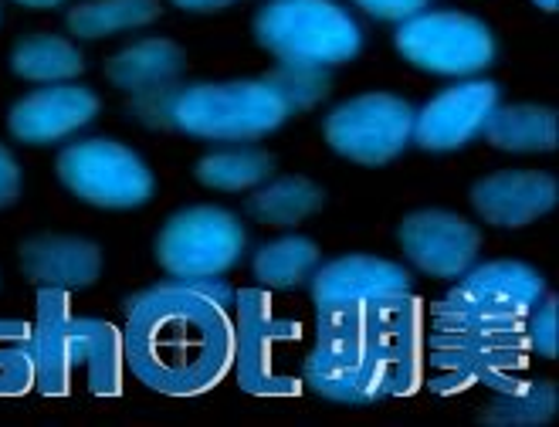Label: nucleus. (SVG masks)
Listing matches in <instances>:
<instances>
[{
    "instance_id": "1",
    "label": "nucleus",
    "mask_w": 559,
    "mask_h": 427,
    "mask_svg": "<svg viewBox=\"0 0 559 427\" xmlns=\"http://www.w3.org/2000/svg\"><path fill=\"white\" fill-rule=\"evenodd\" d=\"M122 356L140 383L197 398L235 364V288L217 278H174L126 306Z\"/></svg>"
},
{
    "instance_id": "2",
    "label": "nucleus",
    "mask_w": 559,
    "mask_h": 427,
    "mask_svg": "<svg viewBox=\"0 0 559 427\" xmlns=\"http://www.w3.org/2000/svg\"><path fill=\"white\" fill-rule=\"evenodd\" d=\"M31 353H35V383L48 398L72 393L79 370L88 373V390L95 398L122 393V333L103 319L72 316L64 288H41Z\"/></svg>"
},
{
    "instance_id": "3",
    "label": "nucleus",
    "mask_w": 559,
    "mask_h": 427,
    "mask_svg": "<svg viewBox=\"0 0 559 427\" xmlns=\"http://www.w3.org/2000/svg\"><path fill=\"white\" fill-rule=\"evenodd\" d=\"M380 309L383 303L364 312L319 316L316 343L302 364V380L319 398L364 407L393 393V353Z\"/></svg>"
},
{
    "instance_id": "4",
    "label": "nucleus",
    "mask_w": 559,
    "mask_h": 427,
    "mask_svg": "<svg viewBox=\"0 0 559 427\" xmlns=\"http://www.w3.org/2000/svg\"><path fill=\"white\" fill-rule=\"evenodd\" d=\"M525 325H431L424 383L435 393L496 390L525 373Z\"/></svg>"
},
{
    "instance_id": "5",
    "label": "nucleus",
    "mask_w": 559,
    "mask_h": 427,
    "mask_svg": "<svg viewBox=\"0 0 559 427\" xmlns=\"http://www.w3.org/2000/svg\"><path fill=\"white\" fill-rule=\"evenodd\" d=\"M285 119L288 109L265 79L201 82L177 88L174 98V129L211 143H251L275 133Z\"/></svg>"
},
{
    "instance_id": "6",
    "label": "nucleus",
    "mask_w": 559,
    "mask_h": 427,
    "mask_svg": "<svg viewBox=\"0 0 559 427\" xmlns=\"http://www.w3.org/2000/svg\"><path fill=\"white\" fill-rule=\"evenodd\" d=\"M258 45L278 61L343 64L364 48V31L333 0H269L254 17Z\"/></svg>"
},
{
    "instance_id": "7",
    "label": "nucleus",
    "mask_w": 559,
    "mask_h": 427,
    "mask_svg": "<svg viewBox=\"0 0 559 427\" xmlns=\"http://www.w3.org/2000/svg\"><path fill=\"white\" fill-rule=\"evenodd\" d=\"M543 295V275L525 261H488L468 269L431 309V325H525Z\"/></svg>"
},
{
    "instance_id": "8",
    "label": "nucleus",
    "mask_w": 559,
    "mask_h": 427,
    "mask_svg": "<svg viewBox=\"0 0 559 427\" xmlns=\"http://www.w3.org/2000/svg\"><path fill=\"white\" fill-rule=\"evenodd\" d=\"M235 364L241 390L254 398H295L299 377L288 373L282 353L299 343V322L275 316L269 292L241 288L235 295Z\"/></svg>"
},
{
    "instance_id": "9",
    "label": "nucleus",
    "mask_w": 559,
    "mask_h": 427,
    "mask_svg": "<svg viewBox=\"0 0 559 427\" xmlns=\"http://www.w3.org/2000/svg\"><path fill=\"white\" fill-rule=\"evenodd\" d=\"M58 180L79 201L103 211L143 207L156 180L146 163L116 140H82L58 153Z\"/></svg>"
},
{
    "instance_id": "10",
    "label": "nucleus",
    "mask_w": 559,
    "mask_h": 427,
    "mask_svg": "<svg viewBox=\"0 0 559 427\" xmlns=\"http://www.w3.org/2000/svg\"><path fill=\"white\" fill-rule=\"evenodd\" d=\"M241 221L211 204L177 211L156 238V261L174 278H217L245 254Z\"/></svg>"
},
{
    "instance_id": "11",
    "label": "nucleus",
    "mask_w": 559,
    "mask_h": 427,
    "mask_svg": "<svg viewBox=\"0 0 559 427\" xmlns=\"http://www.w3.org/2000/svg\"><path fill=\"white\" fill-rule=\"evenodd\" d=\"M397 51L431 75H478L496 61L491 31L462 11H420L397 27Z\"/></svg>"
},
{
    "instance_id": "12",
    "label": "nucleus",
    "mask_w": 559,
    "mask_h": 427,
    "mask_svg": "<svg viewBox=\"0 0 559 427\" xmlns=\"http://www.w3.org/2000/svg\"><path fill=\"white\" fill-rule=\"evenodd\" d=\"M322 133L340 156L364 167H383L407 150L414 137V109L401 95L364 92L329 112Z\"/></svg>"
},
{
    "instance_id": "13",
    "label": "nucleus",
    "mask_w": 559,
    "mask_h": 427,
    "mask_svg": "<svg viewBox=\"0 0 559 427\" xmlns=\"http://www.w3.org/2000/svg\"><path fill=\"white\" fill-rule=\"evenodd\" d=\"M411 292L407 269L373 254H346L312 272V303L319 316L364 312Z\"/></svg>"
},
{
    "instance_id": "14",
    "label": "nucleus",
    "mask_w": 559,
    "mask_h": 427,
    "mask_svg": "<svg viewBox=\"0 0 559 427\" xmlns=\"http://www.w3.org/2000/svg\"><path fill=\"white\" fill-rule=\"evenodd\" d=\"M401 248L431 278H462L481 251V232L451 211H414L401 221Z\"/></svg>"
},
{
    "instance_id": "15",
    "label": "nucleus",
    "mask_w": 559,
    "mask_h": 427,
    "mask_svg": "<svg viewBox=\"0 0 559 427\" xmlns=\"http://www.w3.org/2000/svg\"><path fill=\"white\" fill-rule=\"evenodd\" d=\"M499 106V88L491 82H462L438 92L420 112H414V143L431 153H451L472 143L491 109Z\"/></svg>"
},
{
    "instance_id": "16",
    "label": "nucleus",
    "mask_w": 559,
    "mask_h": 427,
    "mask_svg": "<svg viewBox=\"0 0 559 427\" xmlns=\"http://www.w3.org/2000/svg\"><path fill=\"white\" fill-rule=\"evenodd\" d=\"M98 116V98L85 85L58 82L24 95L8 116L11 137L27 146H48L69 140Z\"/></svg>"
},
{
    "instance_id": "17",
    "label": "nucleus",
    "mask_w": 559,
    "mask_h": 427,
    "mask_svg": "<svg viewBox=\"0 0 559 427\" xmlns=\"http://www.w3.org/2000/svg\"><path fill=\"white\" fill-rule=\"evenodd\" d=\"M556 177L543 170H499L472 187V207L496 227H525L556 207Z\"/></svg>"
},
{
    "instance_id": "18",
    "label": "nucleus",
    "mask_w": 559,
    "mask_h": 427,
    "mask_svg": "<svg viewBox=\"0 0 559 427\" xmlns=\"http://www.w3.org/2000/svg\"><path fill=\"white\" fill-rule=\"evenodd\" d=\"M21 269L41 288H88L103 275V251L98 245L72 235H38L24 241Z\"/></svg>"
},
{
    "instance_id": "19",
    "label": "nucleus",
    "mask_w": 559,
    "mask_h": 427,
    "mask_svg": "<svg viewBox=\"0 0 559 427\" xmlns=\"http://www.w3.org/2000/svg\"><path fill=\"white\" fill-rule=\"evenodd\" d=\"M187 64V55L177 41L170 38H143L136 45L122 48L109 61V82L129 95H143L156 88H170L177 85L180 72Z\"/></svg>"
},
{
    "instance_id": "20",
    "label": "nucleus",
    "mask_w": 559,
    "mask_h": 427,
    "mask_svg": "<svg viewBox=\"0 0 559 427\" xmlns=\"http://www.w3.org/2000/svg\"><path fill=\"white\" fill-rule=\"evenodd\" d=\"M481 137L506 153H552L556 112L546 106H496L481 126Z\"/></svg>"
},
{
    "instance_id": "21",
    "label": "nucleus",
    "mask_w": 559,
    "mask_h": 427,
    "mask_svg": "<svg viewBox=\"0 0 559 427\" xmlns=\"http://www.w3.org/2000/svg\"><path fill=\"white\" fill-rule=\"evenodd\" d=\"M11 69H14L17 79L41 82V85H58V82H72L75 75H82L85 58L69 38L31 35V38H21L14 45Z\"/></svg>"
},
{
    "instance_id": "22",
    "label": "nucleus",
    "mask_w": 559,
    "mask_h": 427,
    "mask_svg": "<svg viewBox=\"0 0 559 427\" xmlns=\"http://www.w3.org/2000/svg\"><path fill=\"white\" fill-rule=\"evenodd\" d=\"M496 398L481 411L485 424L499 427H533L546 424L556 414V387L549 380H525L515 377L502 387L491 390Z\"/></svg>"
},
{
    "instance_id": "23",
    "label": "nucleus",
    "mask_w": 559,
    "mask_h": 427,
    "mask_svg": "<svg viewBox=\"0 0 559 427\" xmlns=\"http://www.w3.org/2000/svg\"><path fill=\"white\" fill-rule=\"evenodd\" d=\"M322 207V190L309 177H278L254 190L248 214L269 227H295Z\"/></svg>"
},
{
    "instance_id": "24",
    "label": "nucleus",
    "mask_w": 559,
    "mask_h": 427,
    "mask_svg": "<svg viewBox=\"0 0 559 427\" xmlns=\"http://www.w3.org/2000/svg\"><path fill=\"white\" fill-rule=\"evenodd\" d=\"M197 180L221 193H245L272 177V156L254 146H231L207 153L197 163Z\"/></svg>"
},
{
    "instance_id": "25",
    "label": "nucleus",
    "mask_w": 559,
    "mask_h": 427,
    "mask_svg": "<svg viewBox=\"0 0 559 427\" xmlns=\"http://www.w3.org/2000/svg\"><path fill=\"white\" fill-rule=\"evenodd\" d=\"M159 17L156 0H85L69 11V31L75 38L95 41L109 38L119 31L146 27L150 21Z\"/></svg>"
},
{
    "instance_id": "26",
    "label": "nucleus",
    "mask_w": 559,
    "mask_h": 427,
    "mask_svg": "<svg viewBox=\"0 0 559 427\" xmlns=\"http://www.w3.org/2000/svg\"><path fill=\"white\" fill-rule=\"evenodd\" d=\"M319 269V245L299 235L278 238L254 254V278L265 288H295Z\"/></svg>"
},
{
    "instance_id": "27",
    "label": "nucleus",
    "mask_w": 559,
    "mask_h": 427,
    "mask_svg": "<svg viewBox=\"0 0 559 427\" xmlns=\"http://www.w3.org/2000/svg\"><path fill=\"white\" fill-rule=\"evenodd\" d=\"M275 95L285 103L288 116L292 112H306L319 106L329 95V72L322 64H299V61H282L278 69L265 79Z\"/></svg>"
},
{
    "instance_id": "28",
    "label": "nucleus",
    "mask_w": 559,
    "mask_h": 427,
    "mask_svg": "<svg viewBox=\"0 0 559 427\" xmlns=\"http://www.w3.org/2000/svg\"><path fill=\"white\" fill-rule=\"evenodd\" d=\"M35 380V353L24 322H0V393H21Z\"/></svg>"
},
{
    "instance_id": "29",
    "label": "nucleus",
    "mask_w": 559,
    "mask_h": 427,
    "mask_svg": "<svg viewBox=\"0 0 559 427\" xmlns=\"http://www.w3.org/2000/svg\"><path fill=\"white\" fill-rule=\"evenodd\" d=\"M525 340H530V349L556 359V295L546 292L536 303V309L525 316Z\"/></svg>"
},
{
    "instance_id": "30",
    "label": "nucleus",
    "mask_w": 559,
    "mask_h": 427,
    "mask_svg": "<svg viewBox=\"0 0 559 427\" xmlns=\"http://www.w3.org/2000/svg\"><path fill=\"white\" fill-rule=\"evenodd\" d=\"M133 116L143 122V126H153V129H163V126H174V98H177V88H156V92H143V95H133Z\"/></svg>"
},
{
    "instance_id": "31",
    "label": "nucleus",
    "mask_w": 559,
    "mask_h": 427,
    "mask_svg": "<svg viewBox=\"0 0 559 427\" xmlns=\"http://www.w3.org/2000/svg\"><path fill=\"white\" fill-rule=\"evenodd\" d=\"M353 4L380 21H407L427 8V0H353Z\"/></svg>"
},
{
    "instance_id": "32",
    "label": "nucleus",
    "mask_w": 559,
    "mask_h": 427,
    "mask_svg": "<svg viewBox=\"0 0 559 427\" xmlns=\"http://www.w3.org/2000/svg\"><path fill=\"white\" fill-rule=\"evenodd\" d=\"M21 197V167L8 146H0V207H11Z\"/></svg>"
},
{
    "instance_id": "33",
    "label": "nucleus",
    "mask_w": 559,
    "mask_h": 427,
    "mask_svg": "<svg viewBox=\"0 0 559 427\" xmlns=\"http://www.w3.org/2000/svg\"><path fill=\"white\" fill-rule=\"evenodd\" d=\"M231 4H235V0H174V8L190 11V14H214V11H224Z\"/></svg>"
},
{
    "instance_id": "34",
    "label": "nucleus",
    "mask_w": 559,
    "mask_h": 427,
    "mask_svg": "<svg viewBox=\"0 0 559 427\" xmlns=\"http://www.w3.org/2000/svg\"><path fill=\"white\" fill-rule=\"evenodd\" d=\"M21 8H35V11H48V8H58L64 0H17Z\"/></svg>"
},
{
    "instance_id": "35",
    "label": "nucleus",
    "mask_w": 559,
    "mask_h": 427,
    "mask_svg": "<svg viewBox=\"0 0 559 427\" xmlns=\"http://www.w3.org/2000/svg\"><path fill=\"white\" fill-rule=\"evenodd\" d=\"M536 8H543V11H556V0H536Z\"/></svg>"
}]
</instances>
